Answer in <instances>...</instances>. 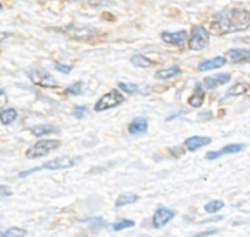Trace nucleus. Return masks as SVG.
Returning <instances> with one entry per match:
<instances>
[{
	"mask_svg": "<svg viewBox=\"0 0 250 237\" xmlns=\"http://www.w3.org/2000/svg\"><path fill=\"white\" fill-rule=\"evenodd\" d=\"M148 131V121L144 117H137L131 122L128 132L131 134H143Z\"/></svg>",
	"mask_w": 250,
	"mask_h": 237,
	"instance_id": "nucleus-13",
	"label": "nucleus"
},
{
	"mask_svg": "<svg viewBox=\"0 0 250 237\" xmlns=\"http://www.w3.org/2000/svg\"><path fill=\"white\" fill-rule=\"evenodd\" d=\"M27 235V231L19 227H11L7 230L0 229V237H23Z\"/></svg>",
	"mask_w": 250,
	"mask_h": 237,
	"instance_id": "nucleus-21",
	"label": "nucleus"
},
{
	"mask_svg": "<svg viewBox=\"0 0 250 237\" xmlns=\"http://www.w3.org/2000/svg\"><path fill=\"white\" fill-rule=\"evenodd\" d=\"M17 112L15 109H5L0 112V122L2 125H10L16 120Z\"/></svg>",
	"mask_w": 250,
	"mask_h": 237,
	"instance_id": "nucleus-20",
	"label": "nucleus"
},
{
	"mask_svg": "<svg viewBox=\"0 0 250 237\" xmlns=\"http://www.w3.org/2000/svg\"><path fill=\"white\" fill-rule=\"evenodd\" d=\"M80 160L81 158H67V156L54 159V160L45 163L43 166H41V168H33L29 169V170L22 171V172L19 173V177H26L29 173L36 172V171L39 170H61V169L72 168V166H75Z\"/></svg>",
	"mask_w": 250,
	"mask_h": 237,
	"instance_id": "nucleus-2",
	"label": "nucleus"
},
{
	"mask_svg": "<svg viewBox=\"0 0 250 237\" xmlns=\"http://www.w3.org/2000/svg\"><path fill=\"white\" fill-rule=\"evenodd\" d=\"M7 102V98L6 94H5V90L4 89H0V108L4 107Z\"/></svg>",
	"mask_w": 250,
	"mask_h": 237,
	"instance_id": "nucleus-32",
	"label": "nucleus"
},
{
	"mask_svg": "<svg viewBox=\"0 0 250 237\" xmlns=\"http://www.w3.org/2000/svg\"><path fill=\"white\" fill-rule=\"evenodd\" d=\"M55 70H58L59 72L61 73H70L72 71V66L66 65V64H61V63H55Z\"/></svg>",
	"mask_w": 250,
	"mask_h": 237,
	"instance_id": "nucleus-28",
	"label": "nucleus"
},
{
	"mask_svg": "<svg viewBox=\"0 0 250 237\" xmlns=\"http://www.w3.org/2000/svg\"><path fill=\"white\" fill-rule=\"evenodd\" d=\"M137 200H138V195L134 194V193H124V194L119 195V198L115 202V207L121 208L127 204H133Z\"/></svg>",
	"mask_w": 250,
	"mask_h": 237,
	"instance_id": "nucleus-17",
	"label": "nucleus"
},
{
	"mask_svg": "<svg viewBox=\"0 0 250 237\" xmlns=\"http://www.w3.org/2000/svg\"><path fill=\"white\" fill-rule=\"evenodd\" d=\"M210 43V33L202 26H195L192 28V36L189 37L188 46L190 50H203Z\"/></svg>",
	"mask_w": 250,
	"mask_h": 237,
	"instance_id": "nucleus-5",
	"label": "nucleus"
},
{
	"mask_svg": "<svg viewBox=\"0 0 250 237\" xmlns=\"http://www.w3.org/2000/svg\"><path fill=\"white\" fill-rule=\"evenodd\" d=\"M244 149L243 144H227L226 147H224L222 149H220L221 154H236V153H241L242 151Z\"/></svg>",
	"mask_w": 250,
	"mask_h": 237,
	"instance_id": "nucleus-24",
	"label": "nucleus"
},
{
	"mask_svg": "<svg viewBox=\"0 0 250 237\" xmlns=\"http://www.w3.org/2000/svg\"><path fill=\"white\" fill-rule=\"evenodd\" d=\"M61 146V142L58 139H43L37 142L36 144L27 149L26 156L28 159H38L42 156L48 155L49 153L54 151Z\"/></svg>",
	"mask_w": 250,
	"mask_h": 237,
	"instance_id": "nucleus-3",
	"label": "nucleus"
},
{
	"mask_svg": "<svg viewBox=\"0 0 250 237\" xmlns=\"http://www.w3.org/2000/svg\"><path fill=\"white\" fill-rule=\"evenodd\" d=\"M248 28H250V11L242 9L217 12L211 23V31L215 34L236 33Z\"/></svg>",
	"mask_w": 250,
	"mask_h": 237,
	"instance_id": "nucleus-1",
	"label": "nucleus"
},
{
	"mask_svg": "<svg viewBox=\"0 0 250 237\" xmlns=\"http://www.w3.org/2000/svg\"><path fill=\"white\" fill-rule=\"evenodd\" d=\"M134 225H136V222L133 221V220H120V221L115 222L114 225H112V230L116 232L119 231H122V230L125 229H129V227H133Z\"/></svg>",
	"mask_w": 250,
	"mask_h": 237,
	"instance_id": "nucleus-23",
	"label": "nucleus"
},
{
	"mask_svg": "<svg viewBox=\"0 0 250 237\" xmlns=\"http://www.w3.org/2000/svg\"><path fill=\"white\" fill-rule=\"evenodd\" d=\"M173 217H175V212L165 207L158 208L153 216V226L155 229H161L166 224H168Z\"/></svg>",
	"mask_w": 250,
	"mask_h": 237,
	"instance_id": "nucleus-7",
	"label": "nucleus"
},
{
	"mask_svg": "<svg viewBox=\"0 0 250 237\" xmlns=\"http://www.w3.org/2000/svg\"><path fill=\"white\" fill-rule=\"evenodd\" d=\"M131 63L133 64L134 66H138V67H150L154 64L150 59L142 55V54H136V55L132 56Z\"/></svg>",
	"mask_w": 250,
	"mask_h": 237,
	"instance_id": "nucleus-19",
	"label": "nucleus"
},
{
	"mask_svg": "<svg viewBox=\"0 0 250 237\" xmlns=\"http://www.w3.org/2000/svg\"><path fill=\"white\" fill-rule=\"evenodd\" d=\"M225 207V203L222 202V200H211V202L207 203L204 207L205 212L209 213V214H215V213H217L219 210H221L222 208Z\"/></svg>",
	"mask_w": 250,
	"mask_h": 237,
	"instance_id": "nucleus-22",
	"label": "nucleus"
},
{
	"mask_svg": "<svg viewBox=\"0 0 250 237\" xmlns=\"http://www.w3.org/2000/svg\"><path fill=\"white\" fill-rule=\"evenodd\" d=\"M126 100L125 95L122 93H120L117 89H111L109 93L103 95L97 103H95L94 110L95 111H104V110L112 109V108L119 107L120 104Z\"/></svg>",
	"mask_w": 250,
	"mask_h": 237,
	"instance_id": "nucleus-4",
	"label": "nucleus"
},
{
	"mask_svg": "<svg viewBox=\"0 0 250 237\" xmlns=\"http://www.w3.org/2000/svg\"><path fill=\"white\" fill-rule=\"evenodd\" d=\"M1 10H2V5L0 4V11H1Z\"/></svg>",
	"mask_w": 250,
	"mask_h": 237,
	"instance_id": "nucleus-35",
	"label": "nucleus"
},
{
	"mask_svg": "<svg viewBox=\"0 0 250 237\" xmlns=\"http://www.w3.org/2000/svg\"><path fill=\"white\" fill-rule=\"evenodd\" d=\"M231 81V76L229 73H220V75H215V76H210V77L205 78L204 83L205 87L208 89H212V88H216L219 86L226 85Z\"/></svg>",
	"mask_w": 250,
	"mask_h": 237,
	"instance_id": "nucleus-12",
	"label": "nucleus"
},
{
	"mask_svg": "<svg viewBox=\"0 0 250 237\" xmlns=\"http://www.w3.org/2000/svg\"><path fill=\"white\" fill-rule=\"evenodd\" d=\"M226 55L234 64L250 63V49H229Z\"/></svg>",
	"mask_w": 250,
	"mask_h": 237,
	"instance_id": "nucleus-10",
	"label": "nucleus"
},
{
	"mask_svg": "<svg viewBox=\"0 0 250 237\" xmlns=\"http://www.w3.org/2000/svg\"><path fill=\"white\" fill-rule=\"evenodd\" d=\"M161 38H163V41L165 42V43L171 44V45L185 46L188 38V33L185 29L178 32H164V33L161 34Z\"/></svg>",
	"mask_w": 250,
	"mask_h": 237,
	"instance_id": "nucleus-8",
	"label": "nucleus"
},
{
	"mask_svg": "<svg viewBox=\"0 0 250 237\" xmlns=\"http://www.w3.org/2000/svg\"><path fill=\"white\" fill-rule=\"evenodd\" d=\"M217 231H207V232H202V234H197L194 235V237H200V236H211V235H215Z\"/></svg>",
	"mask_w": 250,
	"mask_h": 237,
	"instance_id": "nucleus-33",
	"label": "nucleus"
},
{
	"mask_svg": "<svg viewBox=\"0 0 250 237\" xmlns=\"http://www.w3.org/2000/svg\"><path fill=\"white\" fill-rule=\"evenodd\" d=\"M205 98V92L204 88H203L202 83H197V87H195L194 93H193L192 97L188 100V104L193 108H200L204 103Z\"/></svg>",
	"mask_w": 250,
	"mask_h": 237,
	"instance_id": "nucleus-14",
	"label": "nucleus"
},
{
	"mask_svg": "<svg viewBox=\"0 0 250 237\" xmlns=\"http://www.w3.org/2000/svg\"><path fill=\"white\" fill-rule=\"evenodd\" d=\"M88 4L92 7H99V6H106V5H111L112 2L109 0H88Z\"/></svg>",
	"mask_w": 250,
	"mask_h": 237,
	"instance_id": "nucleus-29",
	"label": "nucleus"
},
{
	"mask_svg": "<svg viewBox=\"0 0 250 237\" xmlns=\"http://www.w3.org/2000/svg\"><path fill=\"white\" fill-rule=\"evenodd\" d=\"M7 36H9V33H6V32H0V42L4 41Z\"/></svg>",
	"mask_w": 250,
	"mask_h": 237,
	"instance_id": "nucleus-34",
	"label": "nucleus"
},
{
	"mask_svg": "<svg viewBox=\"0 0 250 237\" xmlns=\"http://www.w3.org/2000/svg\"><path fill=\"white\" fill-rule=\"evenodd\" d=\"M59 129L54 125H37V126L32 127L31 132L34 136H44V134L54 133V132H58Z\"/></svg>",
	"mask_w": 250,
	"mask_h": 237,
	"instance_id": "nucleus-16",
	"label": "nucleus"
},
{
	"mask_svg": "<svg viewBox=\"0 0 250 237\" xmlns=\"http://www.w3.org/2000/svg\"><path fill=\"white\" fill-rule=\"evenodd\" d=\"M211 143V138L210 137H204V136H192L189 138L186 139L185 146L187 147V149L189 151H195L198 149L203 148V147L208 146V144Z\"/></svg>",
	"mask_w": 250,
	"mask_h": 237,
	"instance_id": "nucleus-9",
	"label": "nucleus"
},
{
	"mask_svg": "<svg viewBox=\"0 0 250 237\" xmlns=\"http://www.w3.org/2000/svg\"><path fill=\"white\" fill-rule=\"evenodd\" d=\"M29 78H31L32 82L37 86H41L44 88H54L58 87V82H56L55 78L51 76V73H49L48 71L42 70V68H34L31 72L28 73Z\"/></svg>",
	"mask_w": 250,
	"mask_h": 237,
	"instance_id": "nucleus-6",
	"label": "nucleus"
},
{
	"mask_svg": "<svg viewBox=\"0 0 250 237\" xmlns=\"http://www.w3.org/2000/svg\"><path fill=\"white\" fill-rule=\"evenodd\" d=\"M87 112H88V109L85 105H77V107L73 109V115H75L76 117H78V119H81V117L84 116Z\"/></svg>",
	"mask_w": 250,
	"mask_h": 237,
	"instance_id": "nucleus-27",
	"label": "nucleus"
},
{
	"mask_svg": "<svg viewBox=\"0 0 250 237\" xmlns=\"http://www.w3.org/2000/svg\"><path fill=\"white\" fill-rule=\"evenodd\" d=\"M12 194V191L6 185H0V197H10Z\"/></svg>",
	"mask_w": 250,
	"mask_h": 237,
	"instance_id": "nucleus-30",
	"label": "nucleus"
},
{
	"mask_svg": "<svg viewBox=\"0 0 250 237\" xmlns=\"http://www.w3.org/2000/svg\"><path fill=\"white\" fill-rule=\"evenodd\" d=\"M221 155H222V154H221V151H209V153H207V156H205V158H207L208 160H214V159L220 158Z\"/></svg>",
	"mask_w": 250,
	"mask_h": 237,
	"instance_id": "nucleus-31",
	"label": "nucleus"
},
{
	"mask_svg": "<svg viewBox=\"0 0 250 237\" xmlns=\"http://www.w3.org/2000/svg\"><path fill=\"white\" fill-rule=\"evenodd\" d=\"M248 90V85L247 83H236L234 86H232L229 90L226 92V95H225V99L231 97H238V95L244 94Z\"/></svg>",
	"mask_w": 250,
	"mask_h": 237,
	"instance_id": "nucleus-18",
	"label": "nucleus"
},
{
	"mask_svg": "<svg viewBox=\"0 0 250 237\" xmlns=\"http://www.w3.org/2000/svg\"><path fill=\"white\" fill-rule=\"evenodd\" d=\"M226 64V59L224 56H216L214 59H209V60L202 61V63L198 65V70L200 72H207V71L215 70V68H220Z\"/></svg>",
	"mask_w": 250,
	"mask_h": 237,
	"instance_id": "nucleus-11",
	"label": "nucleus"
},
{
	"mask_svg": "<svg viewBox=\"0 0 250 237\" xmlns=\"http://www.w3.org/2000/svg\"><path fill=\"white\" fill-rule=\"evenodd\" d=\"M66 94H72V95H80L82 93V82L73 83L72 86L66 88Z\"/></svg>",
	"mask_w": 250,
	"mask_h": 237,
	"instance_id": "nucleus-26",
	"label": "nucleus"
},
{
	"mask_svg": "<svg viewBox=\"0 0 250 237\" xmlns=\"http://www.w3.org/2000/svg\"><path fill=\"white\" fill-rule=\"evenodd\" d=\"M119 87H120V89H122L124 92L128 93V94H136V93H138V86L134 85V83L120 82Z\"/></svg>",
	"mask_w": 250,
	"mask_h": 237,
	"instance_id": "nucleus-25",
	"label": "nucleus"
},
{
	"mask_svg": "<svg viewBox=\"0 0 250 237\" xmlns=\"http://www.w3.org/2000/svg\"><path fill=\"white\" fill-rule=\"evenodd\" d=\"M181 73H182V70H181L177 65H173L170 66V67L156 71L155 78H158V80H168V78H172L175 77V76L181 75Z\"/></svg>",
	"mask_w": 250,
	"mask_h": 237,
	"instance_id": "nucleus-15",
	"label": "nucleus"
}]
</instances>
